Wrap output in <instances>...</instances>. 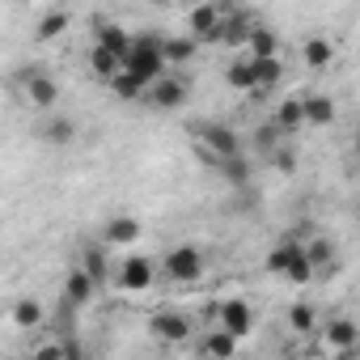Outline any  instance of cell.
<instances>
[{
  "mask_svg": "<svg viewBox=\"0 0 360 360\" xmlns=\"http://www.w3.org/2000/svg\"><path fill=\"white\" fill-rule=\"evenodd\" d=\"M195 153L212 165H233L242 161V136L229 127V123H200L195 127Z\"/></svg>",
  "mask_w": 360,
  "mask_h": 360,
  "instance_id": "obj_1",
  "label": "cell"
},
{
  "mask_svg": "<svg viewBox=\"0 0 360 360\" xmlns=\"http://www.w3.org/2000/svg\"><path fill=\"white\" fill-rule=\"evenodd\" d=\"M204 250L200 246H174V250H165V259H161V267H165V276L174 280V284H195L200 276H204Z\"/></svg>",
  "mask_w": 360,
  "mask_h": 360,
  "instance_id": "obj_2",
  "label": "cell"
},
{
  "mask_svg": "<svg viewBox=\"0 0 360 360\" xmlns=\"http://www.w3.org/2000/svg\"><path fill=\"white\" fill-rule=\"evenodd\" d=\"M18 89H22V98L34 106V110H51L56 102H60V85L34 64V68H26L22 77H18Z\"/></svg>",
  "mask_w": 360,
  "mask_h": 360,
  "instance_id": "obj_3",
  "label": "cell"
},
{
  "mask_svg": "<svg viewBox=\"0 0 360 360\" xmlns=\"http://www.w3.org/2000/svg\"><path fill=\"white\" fill-rule=\"evenodd\" d=\"M187 26H191L195 43H221V34H225V5H195L187 13Z\"/></svg>",
  "mask_w": 360,
  "mask_h": 360,
  "instance_id": "obj_4",
  "label": "cell"
},
{
  "mask_svg": "<svg viewBox=\"0 0 360 360\" xmlns=\"http://www.w3.org/2000/svg\"><path fill=\"white\" fill-rule=\"evenodd\" d=\"M217 326L221 330H229L238 343L255 330V309H250V301H242V297H229V301H221L217 305Z\"/></svg>",
  "mask_w": 360,
  "mask_h": 360,
  "instance_id": "obj_5",
  "label": "cell"
},
{
  "mask_svg": "<svg viewBox=\"0 0 360 360\" xmlns=\"http://www.w3.org/2000/svg\"><path fill=\"white\" fill-rule=\"evenodd\" d=\"M148 335L157 343H187L191 339V318L178 314V309H161V314L148 318Z\"/></svg>",
  "mask_w": 360,
  "mask_h": 360,
  "instance_id": "obj_6",
  "label": "cell"
},
{
  "mask_svg": "<svg viewBox=\"0 0 360 360\" xmlns=\"http://www.w3.org/2000/svg\"><path fill=\"white\" fill-rule=\"evenodd\" d=\"M153 280H157L153 259H144V255L123 259V267H119V284H123L127 292H148V288H153Z\"/></svg>",
  "mask_w": 360,
  "mask_h": 360,
  "instance_id": "obj_7",
  "label": "cell"
},
{
  "mask_svg": "<svg viewBox=\"0 0 360 360\" xmlns=\"http://www.w3.org/2000/svg\"><path fill=\"white\" fill-rule=\"evenodd\" d=\"M148 102L157 106V110H178L187 102V81L178 77V72H169V77H161L153 89H148Z\"/></svg>",
  "mask_w": 360,
  "mask_h": 360,
  "instance_id": "obj_8",
  "label": "cell"
},
{
  "mask_svg": "<svg viewBox=\"0 0 360 360\" xmlns=\"http://www.w3.org/2000/svg\"><path fill=\"white\" fill-rule=\"evenodd\" d=\"M195 352H200V360H233V356H238V339H233L229 330L212 326V330H204V335H200Z\"/></svg>",
  "mask_w": 360,
  "mask_h": 360,
  "instance_id": "obj_9",
  "label": "cell"
},
{
  "mask_svg": "<svg viewBox=\"0 0 360 360\" xmlns=\"http://www.w3.org/2000/svg\"><path fill=\"white\" fill-rule=\"evenodd\" d=\"M322 343L330 352H352L360 343V326L352 318H330V322H322Z\"/></svg>",
  "mask_w": 360,
  "mask_h": 360,
  "instance_id": "obj_10",
  "label": "cell"
},
{
  "mask_svg": "<svg viewBox=\"0 0 360 360\" xmlns=\"http://www.w3.org/2000/svg\"><path fill=\"white\" fill-rule=\"evenodd\" d=\"M34 136H39L43 144L64 148V144H72V140H77V119H68V115H47V119L34 127Z\"/></svg>",
  "mask_w": 360,
  "mask_h": 360,
  "instance_id": "obj_11",
  "label": "cell"
},
{
  "mask_svg": "<svg viewBox=\"0 0 360 360\" xmlns=\"http://www.w3.org/2000/svg\"><path fill=\"white\" fill-rule=\"evenodd\" d=\"M94 292H98V280L85 271V267H72L68 276H64V305H89L94 301Z\"/></svg>",
  "mask_w": 360,
  "mask_h": 360,
  "instance_id": "obj_12",
  "label": "cell"
},
{
  "mask_svg": "<svg viewBox=\"0 0 360 360\" xmlns=\"http://www.w3.org/2000/svg\"><path fill=\"white\" fill-rule=\"evenodd\" d=\"M98 47L110 51V56H119V60H127L131 47H136V34H127V30L115 26V22H98Z\"/></svg>",
  "mask_w": 360,
  "mask_h": 360,
  "instance_id": "obj_13",
  "label": "cell"
},
{
  "mask_svg": "<svg viewBox=\"0 0 360 360\" xmlns=\"http://www.w3.org/2000/svg\"><path fill=\"white\" fill-rule=\"evenodd\" d=\"M301 255H305V246H301L297 238H284L280 246H271V250H267V271H276V276H284V280H288V271L297 267V259H301Z\"/></svg>",
  "mask_w": 360,
  "mask_h": 360,
  "instance_id": "obj_14",
  "label": "cell"
},
{
  "mask_svg": "<svg viewBox=\"0 0 360 360\" xmlns=\"http://www.w3.org/2000/svg\"><path fill=\"white\" fill-rule=\"evenodd\" d=\"M225 81H229V89H238V94H259V72H255V60H250V56H238V60L225 68Z\"/></svg>",
  "mask_w": 360,
  "mask_h": 360,
  "instance_id": "obj_15",
  "label": "cell"
},
{
  "mask_svg": "<svg viewBox=\"0 0 360 360\" xmlns=\"http://www.w3.org/2000/svg\"><path fill=\"white\" fill-rule=\"evenodd\" d=\"M271 123L284 131V136H292V131H301V127H309L305 123V98H284L280 106H276V115H271Z\"/></svg>",
  "mask_w": 360,
  "mask_h": 360,
  "instance_id": "obj_16",
  "label": "cell"
},
{
  "mask_svg": "<svg viewBox=\"0 0 360 360\" xmlns=\"http://www.w3.org/2000/svg\"><path fill=\"white\" fill-rule=\"evenodd\" d=\"M140 233H144V229H140L136 217H110V221L102 225V242H106V246H131Z\"/></svg>",
  "mask_w": 360,
  "mask_h": 360,
  "instance_id": "obj_17",
  "label": "cell"
},
{
  "mask_svg": "<svg viewBox=\"0 0 360 360\" xmlns=\"http://www.w3.org/2000/svg\"><path fill=\"white\" fill-rule=\"evenodd\" d=\"M250 34H255L250 13H242V9H225V34H221V43H229V47H246Z\"/></svg>",
  "mask_w": 360,
  "mask_h": 360,
  "instance_id": "obj_18",
  "label": "cell"
},
{
  "mask_svg": "<svg viewBox=\"0 0 360 360\" xmlns=\"http://www.w3.org/2000/svg\"><path fill=\"white\" fill-rule=\"evenodd\" d=\"M246 56L250 60H280V34L271 26H255V34L246 43Z\"/></svg>",
  "mask_w": 360,
  "mask_h": 360,
  "instance_id": "obj_19",
  "label": "cell"
},
{
  "mask_svg": "<svg viewBox=\"0 0 360 360\" xmlns=\"http://www.w3.org/2000/svg\"><path fill=\"white\" fill-rule=\"evenodd\" d=\"M301 60H305V68H330L335 64V43L326 34H309L305 47H301Z\"/></svg>",
  "mask_w": 360,
  "mask_h": 360,
  "instance_id": "obj_20",
  "label": "cell"
},
{
  "mask_svg": "<svg viewBox=\"0 0 360 360\" xmlns=\"http://www.w3.org/2000/svg\"><path fill=\"white\" fill-rule=\"evenodd\" d=\"M123 64H127V60H119V56H110V51H102V47L94 43V51H89V72H94L98 81H106V85L119 81V77H123Z\"/></svg>",
  "mask_w": 360,
  "mask_h": 360,
  "instance_id": "obj_21",
  "label": "cell"
},
{
  "mask_svg": "<svg viewBox=\"0 0 360 360\" xmlns=\"http://www.w3.org/2000/svg\"><path fill=\"white\" fill-rule=\"evenodd\" d=\"M191 56H195V39L191 34H165V64H169V72H178Z\"/></svg>",
  "mask_w": 360,
  "mask_h": 360,
  "instance_id": "obj_22",
  "label": "cell"
},
{
  "mask_svg": "<svg viewBox=\"0 0 360 360\" xmlns=\"http://www.w3.org/2000/svg\"><path fill=\"white\" fill-rule=\"evenodd\" d=\"M305 123L309 127H330L335 123V102L326 94H309L305 98Z\"/></svg>",
  "mask_w": 360,
  "mask_h": 360,
  "instance_id": "obj_23",
  "label": "cell"
},
{
  "mask_svg": "<svg viewBox=\"0 0 360 360\" xmlns=\"http://www.w3.org/2000/svg\"><path fill=\"white\" fill-rule=\"evenodd\" d=\"M43 305L34 301V297H22L18 305H13V326H22V330H34V326H43Z\"/></svg>",
  "mask_w": 360,
  "mask_h": 360,
  "instance_id": "obj_24",
  "label": "cell"
},
{
  "mask_svg": "<svg viewBox=\"0 0 360 360\" xmlns=\"http://www.w3.org/2000/svg\"><path fill=\"white\" fill-rule=\"evenodd\" d=\"M68 30V13H60V9H51V13H43L39 22H34V39L39 43H51L56 34H64Z\"/></svg>",
  "mask_w": 360,
  "mask_h": 360,
  "instance_id": "obj_25",
  "label": "cell"
},
{
  "mask_svg": "<svg viewBox=\"0 0 360 360\" xmlns=\"http://www.w3.org/2000/svg\"><path fill=\"white\" fill-rule=\"evenodd\" d=\"M255 144H259V153L271 161V157L284 148V131H280L276 123H259V127H255Z\"/></svg>",
  "mask_w": 360,
  "mask_h": 360,
  "instance_id": "obj_26",
  "label": "cell"
},
{
  "mask_svg": "<svg viewBox=\"0 0 360 360\" xmlns=\"http://www.w3.org/2000/svg\"><path fill=\"white\" fill-rule=\"evenodd\" d=\"M288 326H292V335H314V330H318V314H314V305H305V301L288 305Z\"/></svg>",
  "mask_w": 360,
  "mask_h": 360,
  "instance_id": "obj_27",
  "label": "cell"
},
{
  "mask_svg": "<svg viewBox=\"0 0 360 360\" xmlns=\"http://www.w3.org/2000/svg\"><path fill=\"white\" fill-rule=\"evenodd\" d=\"M110 94H115V98H123V102H140V98H148V85H144V81H136V77L123 68V77H119V81H110Z\"/></svg>",
  "mask_w": 360,
  "mask_h": 360,
  "instance_id": "obj_28",
  "label": "cell"
},
{
  "mask_svg": "<svg viewBox=\"0 0 360 360\" xmlns=\"http://www.w3.org/2000/svg\"><path fill=\"white\" fill-rule=\"evenodd\" d=\"M72 356H77V347H68L64 339H43L30 352V360H72Z\"/></svg>",
  "mask_w": 360,
  "mask_h": 360,
  "instance_id": "obj_29",
  "label": "cell"
},
{
  "mask_svg": "<svg viewBox=\"0 0 360 360\" xmlns=\"http://www.w3.org/2000/svg\"><path fill=\"white\" fill-rule=\"evenodd\" d=\"M255 72H259V94H267L271 85H280L284 64H280V60H255Z\"/></svg>",
  "mask_w": 360,
  "mask_h": 360,
  "instance_id": "obj_30",
  "label": "cell"
},
{
  "mask_svg": "<svg viewBox=\"0 0 360 360\" xmlns=\"http://www.w3.org/2000/svg\"><path fill=\"white\" fill-rule=\"evenodd\" d=\"M81 267L102 284L106 276H110V267H106V255H102V246H85V255H81Z\"/></svg>",
  "mask_w": 360,
  "mask_h": 360,
  "instance_id": "obj_31",
  "label": "cell"
},
{
  "mask_svg": "<svg viewBox=\"0 0 360 360\" xmlns=\"http://www.w3.org/2000/svg\"><path fill=\"white\" fill-rule=\"evenodd\" d=\"M271 165H276V169H284V174H288V169H292V165H297V157H292V148H280V153H276V157H271Z\"/></svg>",
  "mask_w": 360,
  "mask_h": 360,
  "instance_id": "obj_32",
  "label": "cell"
},
{
  "mask_svg": "<svg viewBox=\"0 0 360 360\" xmlns=\"http://www.w3.org/2000/svg\"><path fill=\"white\" fill-rule=\"evenodd\" d=\"M356 161H360V131H356Z\"/></svg>",
  "mask_w": 360,
  "mask_h": 360,
  "instance_id": "obj_33",
  "label": "cell"
},
{
  "mask_svg": "<svg viewBox=\"0 0 360 360\" xmlns=\"http://www.w3.org/2000/svg\"><path fill=\"white\" fill-rule=\"evenodd\" d=\"M5 360H22V356H5Z\"/></svg>",
  "mask_w": 360,
  "mask_h": 360,
  "instance_id": "obj_34",
  "label": "cell"
},
{
  "mask_svg": "<svg viewBox=\"0 0 360 360\" xmlns=\"http://www.w3.org/2000/svg\"><path fill=\"white\" fill-rule=\"evenodd\" d=\"M72 360H81V356H72Z\"/></svg>",
  "mask_w": 360,
  "mask_h": 360,
  "instance_id": "obj_35",
  "label": "cell"
}]
</instances>
